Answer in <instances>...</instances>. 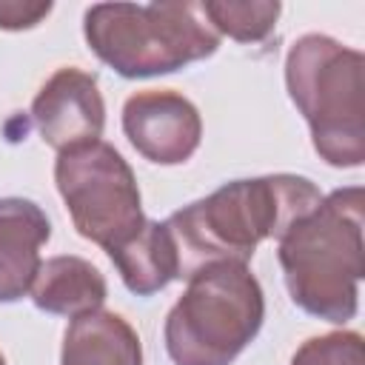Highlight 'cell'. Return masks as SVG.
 Listing matches in <instances>:
<instances>
[{
  "label": "cell",
  "instance_id": "obj_1",
  "mask_svg": "<svg viewBox=\"0 0 365 365\" xmlns=\"http://www.w3.org/2000/svg\"><path fill=\"white\" fill-rule=\"evenodd\" d=\"M322 191L302 174L231 180L165 220L177 251V279L214 262H245L262 240H279L314 211Z\"/></svg>",
  "mask_w": 365,
  "mask_h": 365
},
{
  "label": "cell",
  "instance_id": "obj_2",
  "mask_svg": "<svg viewBox=\"0 0 365 365\" xmlns=\"http://www.w3.org/2000/svg\"><path fill=\"white\" fill-rule=\"evenodd\" d=\"M362 208V185L336 188L277 240L291 302L334 325H345L359 311L365 274Z\"/></svg>",
  "mask_w": 365,
  "mask_h": 365
},
{
  "label": "cell",
  "instance_id": "obj_3",
  "mask_svg": "<svg viewBox=\"0 0 365 365\" xmlns=\"http://www.w3.org/2000/svg\"><path fill=\"white\" fill-rule=\"evenodd\" d=\"M285 88L331 168L365 163V57L328 34H302L285 54Z\"/></svg>",
  "mask_w": 365,
  "mask_h": 365
},
{
  "label": "cell",
  "instance_id": "obj_4",
  "mask_svg": "<svg viewBox=\"0 0 365 365\" xmlns=\"http://www.w3.org/2000/svg\"><path fill=\"white\" fill-rule=\"evenodd\" d=\"M83 37L100 63L125 80L174 74L220 48L200 3H94Z\"/></svg>",
  "mask_w": 365,
  "mask_h": 365
},
{
  "label": "cell",
  "instance_id": "obj_5",
  "mask_svg": "<svg viewBox=\"0 0 365 365\" xmlns=\"http://www.w3.org/2000/svg\"><path fill=\"white\" fill-rule=\"evenodd\" d=\"M265 322V294L245 262H214L185 279L163 339L174 365H231Z\"/></svg>",
  "mask_w": 365,
  "mask_h": 365
},
{
  "label": "cell",
  "instance_id": "obj_6",
  "mask_svg": "<svg viewBox=\"0 0 365 365\" xmlns=\"http://www.w3.org/2000/svg\"><path fill=\"white\" fill-rule=\"evenodd\" d=\"M54 182L77 234L106 254L134 237L145 222L137 177L125 157L106 140L60 151Z\"/></svg>",
  "mask_w": 365,
  "mask_h": 365
},
{
  "label": "cell",
  "instance_id": "obj_7",
  "mask_svg": "<svg viewBox=\"0 0 365 365\" xmlns=\"http://www.w3.org/2000/svg\"><path fill=\"white\" fill-rule=\"evenodd\" d=\"M123 134L154 165H182L202 143L200 108L174 88H145L123 106Z\"/></svg>",
  "mask_w": 365,
  "mask_h": 365
},
{
  "label": "cell",
  "instance_id": "obj_8",
  "mask_svg": "<svg viewBox=\"0 0 365 365\" xmlns=\"http://www.w3.org/2000/svg\"><path fill=\"white\" fill-rule=\"evenodd\" d=\"M31 123L57 154L94 143L106 128V103L97 74L77 66L57 68L31 100Z\"/></svg>",
  "mask_w": 365,
  "mask_h": 365
},
{
  "label": "cell",
  "instance_id": "obj_9",
  "mask_svg": "<svg viewBox=\"0 0 365 365\" xmlns=\"http://www.w3.org/2000/svg\"><path fill=\"white\" fill-rule=\"evenodd\" d=\"M51 237V220L26 197H0V305L31 291L40 271V248Z\"/></svg>",
  "mask_w": 365,
  "mask_h": 365
},
{
  "label": "cell",
  "instance_id": "obj_10",
  "mask_svg": "<svg viewBox=\"0 0 365 365\" xmlns=\"http://www.w3.org/2000/svg\"><path fill=\"white\" fill-rule=\"evenodd\" d=\"M29 297L40 311L74 319L103 308L108 285L94 262L74 254H60L40 262Z\"/></svg>",
  "mask_w": 365,
  "mask_h": 365
},
{
  "label": "cell",
  "instance_id": "obj_11",
  "mask_svg": "<svg viewBox=\"0 0 365 365\" xmlns=\"http://www.w3.org/2000/svg\"><path fill=\"white\" fill-rule=\"evenodd\" d=\"M60 365H143V342L128 319L97 308L68 322Z\"/></svg>",
  "mask_w": 365,
  "mask_h": 365
},
{
  "label": "cell",
  "instance_id": "obj_12",
  "mask_svg": "<svg viewBox=\"0 0 365 365\" xmlns=\"http://www.w3.org/2000/svg\"><path fill=\"white\" fill-rule=\"evenodd\" d=\"M123 285L137 297H154L177 279V251L165 222L145 220L143 228L108 251Z\"/></svg>",
  "mask_w": 365,
  "mask_h": 365
},
{
  "label": "cell",
  "instance_id": "obj_13",
  "mask_svg": "<svg viewBox=\"0 0 365 365\" xmlns=\"http://www.w3.org/2000/svg\"><path fill=\"white\" fill-rule=\"evenodd\" d=\"M200 9L220 37L237 43H262L282 11L277 0H202Z\"/></svg>",
  "mask_w": 365,
  "mask_h": 365
},
{
  "label": "cell",
  "instance_id": "obj_14",
  "mask_svg": "<svg viewBox=\"0 0 365 365\" xmlns=\"http://www.w3.org/2000/svg\"><path fill=\"white\" fill-rule=\"evenodd\" d=\"M291 365H365V342L356 331H328L305 339Z\"/></svg>",
  "mask_w": 365,
  "mask_h": 365
},
{
  "label": "cell",
  "instance_id": "obj_15",
  "mask_svg": "<svg viewBox=\"0 0 365 365\" xmlns=\"http://www.w3.org/2000/svg\"><path fill=\"white\" fill-rule=\"evenodd\" d=\"M48 0H0V29L6 31H26L40 26L51 14Z\"/></svg>",
  "mask_w": 365,
  "mask_h": 365
},
{
  "label": "cell",
  "instance_id": "obj_16",
  "mask_svg": "<svg viewBox=\"0 0 365 365\" xmlns=\"http://www.w3.org/2000/svg\"><path fill=\"white\" fill-rule=\"evenodd\" d=\"M0 365H6V356H3V354H0Z\"/></svg>",
  "mask_w": 365,
  "mask_h": 365
}]
</instances>
